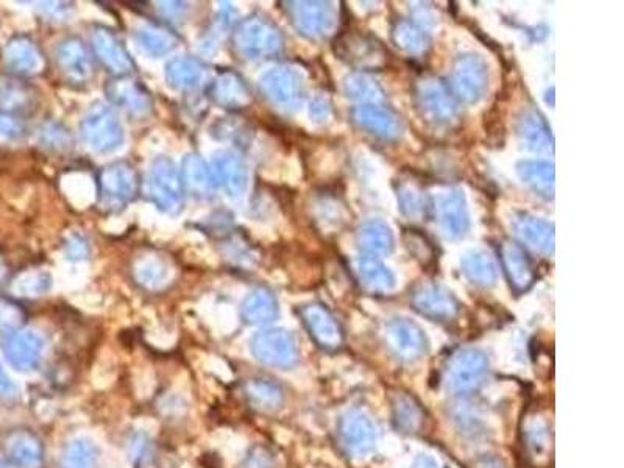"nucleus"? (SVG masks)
I'll use <instances>...</instances> for the list:
<instances>
[{"label": "nucleus", "mask_w": 624, "mask_h": 468, "mask_svg": "<svg viewBox=\"0 0 624 468\" xmlns=\"http://www.w3.org/2000/svg\"><path fill=\"white\" fill-rule=\"evenodd\" d=\"M261 88L273 102L294 105L300 97V82L289 69H272L261 78Z\"/></svg>", "instance_id": "a211bd4d"}, {"label": "nucleus", "mask_w": 624, "mask_h": 468, "mask_svg": "<svg viewBox=\"0 0 624 468\" xmlns=\"http://www.w3.org/2000/svg\"><path fill=\"white\" fill-rule=\"evenodd\" d=\"M5 356L18 370H33L43 356L44 342L35 331H18L5 344Z\"/></svg>", "instance_id": "ddd939ff"}, {"label": "nucleus", "mask_w": 624, "mask_h": 468, "mask_svg": "<svg viewBox=\"0 0 624 468\" xmlns=\"http://www.w3.org/2000/svg\"><path fill=\"white\" fill-rule=\"evenodd\" d=\"M486 372L487 359L481 351H461L448 367V386L456 394H468L483 383Z\"/></svg>", "instance_id": "423d86ee"}, {"label": "nucleus", "mask_w": 624, "mask_h": 468, "mask_svg": "<svg viewBox=\"0 0 624 468\" xmlns=\"http://www.w3.org/2000/svg\"><path fill=\"white\" fill-rule=\"evenodd\" d=\"M107 94L117 107L132 114L146 116L152 110V97L141 83L130 78H117L107 86Z\"/></svg>", "instance_id": "4468645a"}, {"label": "nucleus", "mask_w": 624, "mask_h": 468, "mask_svg": "<svg viewBox=\"0 0 624 468\" xmlns=\"http://www.w3.org/2000/svg\"><path fill=\"white\" fill-rule=\"evenodd\" d=\"M149 191L155 205L166 213H177L183 205V181L175 164L160 156L150 167Z\"/></svg>", "instance_id": "20e7f679"}, {"label": "nucleus", "mask_w": 624, "mask_h": 468, "mask_svg": "<svg viewBox=\"0 0 624 468\" xmlns=\"http://www.w3.org/2000/svg\"><path fill=\"white\" fill-rule=\"evenodd\" d=\"M210 96L217 105L227 110H242L252 96L244 80L236 72L222 71L210 85Z\"/></svg>", "instance_id": "2eb2a0df"}, {"label": "nucleus", "mask_w": 624, "mask_h": 468, "mask_svg": "<svg viewBox=\"0 0 624 468\" xmlns=\"http://www.w3.org/2000/svg\"><path fill=\"white\" fill-rule=\"evenodd\" d=\"M133 277L147 291H163L171 283V267L160 256H141L133 266Z\"/></svg>", "instance_id": "6ab92c4d"}, {"label": "nucleus", "mask_w": 624, "mask_h": 468, "mask_svg": "<svg viewBox=\"0 0 624 468\" xmlns=\"http://www.w3.org/2000/svg\"><path fill=\"white\" fill-rule=\"evenodd\" d=\"M136 41L146 54L153 57L167 54L177 46V36L160 27H142L136 33Z\"/></svg>", "instance_id": "393cba45"}, {"label": "nucleus", "mask_w": 624, "mask_h": 468, "mask_svg": "<svg viewBox=\"0 0 624 468\" xmlns=\"http://www.w3.org/2000/svg\"><path fill=\"white\" fill-rule=\"evenodd\" d=\"M306 330L319 347L325 350H336L341 347L344 337L330 312L320 305H309L300 311Z\"/></svg>", "instance_id": "f8f14e48"}, {"label": "nucleus", "mask_w": 624, "mask_h": 468, "mask_svg": "<svg viewBox=\"0 0 624 468\" xmlns=\"http://www.w3.org/2000/svg\"><path fill=\"white\" fill-rule=\"evenodd\" d=\"M57 64L61 74L71 83H86L94 74V64L82 39L66 38L57 47Z\"/></svg>", "instance_id": "0eeeda50"}, {"label": "nucleus", "mask_w": 624, "mask_h": 468, "mask_svg": "<svg viewBox=\"0 0 624 468\" xmlns=\"http://www.w3.org/2000/svg\"><path fill=\"white\" fill-rule=\"evenodd\" d=\"M252 351L259 362L277 369H289L298 358L294 337L284 330H266L256 334Z\"/></svg>", "instance_id": "39448f33"}, {"label": "nucleus", "mask_w": 624, "mask_h": 468, "mask_svg": "<svg viewBox=\"0 0 624 468\" xmlns=\"http://www.w3.org/2000/svg\"><path fill=\"white\" fill-rule=\"evenodd\" d=\"M93 47L97 58L102 61L103 66L117 75V77H125L135 68L132 58L128 55L121 41L117 39L110 30L105 27H97L93 32Z\"/></svg>", "instance_id": "9b49d317"}, {"label": "nucleus", "mask_w": 624, "mask_h": 468, "mask_svg": "<svg viewBox=\"0 0 624 468\" xmlns=\"http://www.w3.org/2000/svg\"><path fill=\"white\" fill-rule=\"evenodd\" d=\"M36 96L32 86L16 78H0V113L21 114L32 111Z\"/></svg>", "instance_id": "aec40b11"}, {"label": "nucleus", "mask_w": 624, "mask_h": 468, "mask_svg": "<svg viewBox=\"0 0 624 468\" xmlns=\"http://www.w3.org/2000/svg\"><path fill=\"white\" fill-rule=\"evenodd\" d=\"M183 171H181V181L183 186L189 189L192 195L206 199L213 194L214 180L210 167L197 155H188L183 160Z\"/></svg>", "instance_id": "412c9836"}, {"label": "nucleus", "mask_w": 624, "mask_h": 468, "mask_svg": "<svg viewBox=\"0 0 624 468\" xmlns=\"http://www.w3.org/2000/svg\"><path fill=\"white\" fill-rule=\"evenodd\" d=\"M2 448L13 468H43V442L29 429H15L8 433Z\"/></svg>", "instance_id": "6e6552de"}, {"label": "nucleus", "mask_w": 624, "mask_h": 468, "mask_svg": "<svg viewBox=\"0 0 624 468\" xmlns=\"http://www.w3.org/2000/svg\"><path fill=\"white\" fill-rule=\"evenodd\" d=\"M50 288V277L46 272L25 273L16 280L15 292L22 297H39L46 294Z\"/></svg>", "instance_id": "7c9ffc66"}, {"label": "nucleus", "mask_w": 624, "mask_h": 468, "mask_svg": "<svg viewBox=\"0 0 624 468\" xmlns=\"http://www.w3.org/2000/svg\"><path fill=\"white\" fill-rule=\"evenodd\" d=\"M61 468H97V453L93 442L83 437L71 440L61 454Z\"/></svg>", "instance_id": "a878e982"}, {"label": "nucleus", "mask_w": 624, "mask_h": 468, "mask_svg": "<svg viewBox=\"0 0 624 468\" xmlns=\"http://www.w3.org/2000/svg\"><path fill=\"white\" fill-rule=\"evenodd\" d=\"M417 308L426 314V316L434 317V319H444V317H451L456 311V305L450 297L439 294L437 291L423 292L419 298H417Z\"/></svg>", "instance_id": "cd10ccee"}, {"label": "nucleus", "mask_w": 624, "mask_h": 468, "mask_svg": "<svg viewBox=\"0 0 624 468\" xmlns=\"http://www.w3.org/2000/svg\"><path fill=\"white\" fill-rule=\"evenodd\" d=\"M24 309L18 303L0 298V334H15L24 325Z\"/></svg>", "instance_id": "c756f323"}, {"label": "nucleus", "mask_w": 624, "mask_h": 468, "mask_svg": "<svg viewBox=\"0 0 624 468\" xmlns=\"http://www.w3.org/2000/svg\"><path fill=\"white\" fill-rule=\"evenodd\" d=\"M0 468H5L4 465L0 464Z\"/></svg>", "instance_id": "e433bc0d"}, {"label": "nucleus", "mask_w": 624, "mask_h": 468, "mask_svg": "<svg viewBox=\"0 0 624 468\" xmlns=\"http://www.w3.org/2000/svg\"><path fill=\"white\" fill-rule=\"evenodd\" d=\"M15 390V384L8 378L2 366H0V400L11 397V395L15 394Z\"/></svg>", "instance_id": "72a5a7b5"}, {"label": "nucleus", "mask_w": 624, "mask_h": 468, "mask_svg": "<svg viewBox=\"0 0 624 468\" xmlns=\"http://www.w3.org/2000/svg\"><path fill=\"white\" fill-rule=\"evenodd\" d=\"M234 49L242 57L256 60L269 57L281 47V36L269 22L261 18L245 19L233 35Z\"/></svg>", "instance_id": "7ed1b4c3"}, {"label": "nucleus", "mask_w": 624, "mask_h": 468, "mask_svg": "<svg viewBox=\"0 0 624 468\" xmlns=\"http://www.w3.org/2000/svg\"><path fill=\"white\" fill-rule=\"evenodd\" d=\"M5 277V267L4 264L0 263V283L4 280Z\"/></svg>", "instance_id": "c9c22d12"}, {"label": "nucleus", "mask_w": 624, "mask_h": 468, "mask_svg": "<svg viewBox=\"0 0 624 468\" xmlns=\"http://www.w3.org/2000/svg\"><path fill=\"white\" fill-rule=\"evenodd\" d=\"M21 135V125L8 116V114L0 113V136L7 139H15Z\"/></svg>", "instance_id": "473e14b6"}, {"label": "nucleus", "mask_w": 624, "mask_h": 468, "mask_svg": "<svg viewBox=\"0 0 624 468\" xmlns=\"http://www.w3.org/2000/svg\"><path fill=\"white\" fill-rule=\"evenodd\" d=\"M210 171L214 183L222 186V189L233 199H239L247 191L249 172L238 155L231 152L217 153L211 163Z\"/></svg>", "instance_id": "9d476101"}, {"label": "nucleus", "mask_w": 624, "mask_h": 468, "mask_svg": "<svg viewBox=\"0 0 624 468\" xmlns=\"http://www.w3.org/2000/svg\"><path fill=\"white\" fill-rule=\"evenodd\" d=\"M394 417L398 428L414 433L422 425V411L409 397H398L394 403Z\"/></svg>", "instance_id": "c85d7f7f"}, {"label": "nucleus", "mask_w": 624, "mask_h": 468, "mask_svg": "<svg viewBox=\"0 0 624 468\" xmlns=\"http://www.w3.org/2000/svg\"><path fill=\"white\" fill-rule=\"evenodd\" d=\"M138 188V175L130 164H110L100 172V205L107 211L122 210L135 199Z\"/></svg>", "instance_id": "f257e3e1"}, {"label": "nucleus", "mask_w": 624, "mask_h": 468, "mask_svg": "<svg viewBox=\"0 0 624 468\" xmlns=\"http://www.w3.org/2000/svg\"><path fill=\"white\" fill-rule=\"evenodd\" d=\"M415 468H437V464L431 458H422L417 461Z\"/></svg>", "instance_id": "f704fd0d"}, {"label": "nucleus", "mask_w": 624, "mask_h": 468, "mask_svg": "<svg viewBox=\"0 0 624 468\" xmlns=\"http://www.w3.org/2000/svg\"><path fill=\"white\" fill-rule=\"evenodd\" d=\"M523 167H526L523 178H526L528 183L536 185L539 189H542V185H545L546 188H550V185L553 186V177H550V174H553L551 166H546V164L545 166H542V164H523Z\"/></svg>", "instance_id": "2f4dec72"}, {"label": "nucleus", "mask_w": 624, "mask_h": 468, "mask_svg": "<svg viewBox=\"0 0 624 468\" xmlns=\"http://www.w3.org/2000/svg\"><path fill=\"white\" fill-rule=\"evenodd\" d=\"M245 398L253 408L261 412H272L283 403V389L270 380H250L245 383Z\"/></svg>", "instance_id": "b1692460"}, {"label": "nucleus", "mask_w": 624, "mask_h": 468, "mask_svg": "<svg viewBox=\"0 0 624 468\" xmlns=\"http://www.w3.org/2000/svg\"><path fill=\"white\" fill-rule=\"evenodd\" d=\"M4 60L10 71L18 75L38 74L43 68V55L32 39L16 36L5 46Z\"/></svg>", "instance_id": "dca6fc26"}, {"label": "nucleus", "mask_w": 624, "mask_h": 468, "mask_svg": "<svg viewBox=\"0 0 624 468\" xmlns=\"http://www.w3.org/2000/svg\"><path fill=\"white\" fill-rule=\"evenodd\" d=\"M339 436L345 451L351 456L362 458L375 448L376 428L366 414L351 411L344 415L339 425Z\"/></svg>", "instance_id": "1a4fd4ad"}, {"label": "nucleus", "mask_w": 624, "mask_h": 468, "mask_svg": "<svg viewBox=\"0 0 624 468\" xmlns=\"http://www.w3.org/2000/svg\"><path fill=\"white\" fill-rule=\"evenodd\" d=\"M390 347L398 358L414 361L426 348V339L419 327L408 320H395L389 325Z\"/></svg>", "instance_id": "f3484780"}, {"label": "nucleus", "mask_w": 624, "mask_h": 468, "mask_svg": "<svg viewBox=\"0 0 624 468\" xmlns=\"http://www.w3.org/2000/svg\"><path fill=\"white\" fill-rule=\"evenodd\" d=\"M82 138L94 152H113L124 141V130L116 114L108 107L97 105L83 117Z\"/></svg>", "instance_id": "f03ea898"}, {"label": "nucleus", "mask_w": 624, "mask_h": 468, "mask_svg": "<svg viewBox=\"0 0 624 468\" xmlns=\"http://www.w3.org/2000/svg\"><path fill=\"white\" fill-rule=\"evenodd\" d=\"M205 74V66L195 58L178 57L167 63L166 77L172 88H195L202 83Z\"/></svg>", "instance_id": "4be33fe9"}, {"label": "nucleus", "mask_w": 624, "mask_h": 468, "mask_svg": "<svg viewBox=\"0 0 624 468\" xmlns=\"http://www.w3.org/2000/svg\"><path fill=\"white\" fill-rule=\"evenodd\" d=\"M292 13H294V22L298 29L303 30L309 35H319L323 30L327 29L328 19L325 8L320 4H311V2H303V4H292Z\"/></svg>", "instance_id": "bb28decb"}, {"label": "nucleus", "mask_w": 624, "mask_h": 468, "mask_svg": "<svg viewBox=\"0 0 624 468\" xmlns=\"http://www.w3.org/2000/svg\"><path fill=\"white\" fill-rule=\"evenodd\" d=\"M278 314L277 300L267 289H256L245 298L242 305V317L252 325H264L272 322Z\"/></svg>", "instance_id": "5701e85b"}]
</instances>
